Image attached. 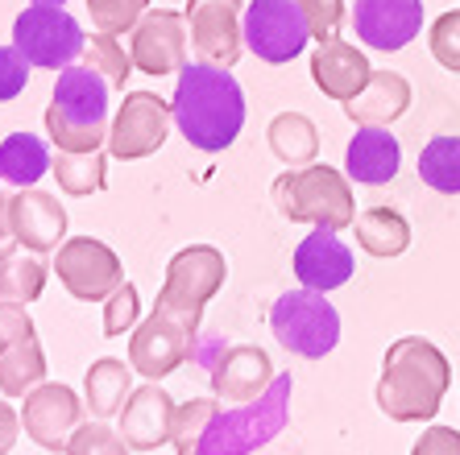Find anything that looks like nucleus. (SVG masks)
Wrapping results in <instances>:
<instances>
[{"label": "nucleus", "mask_w": 460, "mask_h": 455, "mask_svg": "<svg viewBox=\"0 0 460 455\" xmlns=\"http://www.w3.org/2000/svg\"><path fill=\"white\" fill-rule=\"evenodd\" d=\"M171 117L187 137V145L204 149V153H220L245 128V92L225 66L187 63L179 71V83H174Z\"/></svg>", "instance_id": "obj_1"}, {"label": "nucleus", "mask_w": 460, "mask_h": 455, "mask_svg": "<svg viewBox=\"0 0 460 455\" xmlns=\"http://www.w3.org/2000/svg\"><path fill=\"white\" fill-rule=\"evenodd\" d=\"M452 385L448 356L423 336L394 339L382 356L377 377V410L394 423H428Z\"/></svg>", "instance_id": "obj_2"}, {"label": "nucleus", "mask_w": 460, "mask_h": 455, "mask_svg": "<svg viewBox=\"0 0 460 455\" xmlns=\"http://www.w3.org/2000/svg\"><path fill=\"white\" fill-rule=\"evenodd\" d=\"M108 79L92 66H66L54 79L46 108V137L66 153H92L108 145Z\"/></svg>", "instance_id": "obj_3"}, {"label": "nucleus", "mask_w": 460, "mask_h": 455, "mask_svg": "<svg viewBox=\"0 0 460 455\" xmlns=\"http://www.w3.org/2000/svg\"><path fill=\"white\" fill-rule=\"evenodd\" d=\"M270 195H274L279 215L290 223H311V228L344 232L357 220L353 187L332 166H290L287 174L274 179Z\"/></svg>", "instance_id": "obj_4"}, {"label": "nucleus", "mask_w": 460, "mask_h": 455, "mask_svg": "<svg viewBox=\"0 0 460 455\" xmlns=\"http://www.w3.org/2000/svg\"><path fill=\"white\" fill-rule=\"evenodd\" d=\"M290 389H295V381L282 372L261 398L220 410L208 434L199 439L195 455H253L257 447L274 443L290 423Z\"/></svg>", "instance_id": "obj_5"}, {"label": "nucleus", "mask_w": 460, "mask_h": 455, "mask_svg": "<svg viewBox=\"0 0 460 455\" xmlns=\"http://www.w3.org/2000/svg\"><path fill=\"white\" fill-rule=\"evenodd\" d=\"M270 331L290 356L323 360L341 344V315L320 290H287L270 307Z\"/></svg>", "instance_id": "obj_6"}, {"label": "nucleus", "mask_w": 460, "mask_h": 455, "mask_svg": "<svg viewBox=\"0 0 460 455\" xmlns=\"http://www.w3.org/2000/svg\"><path fill=\"white\" fill-rule=\"evenodd\" d=\"M225 277H228L225 253L212 249V244H191V249L174 253L171 265H166V282H162V290H158V307L199 328L204 307L220 294Z\"/></svg>", "instance_id": "obj_7"}, {"label": "nucleus", "mask_w": 460, "mask_h": 455, "mask_svg": "<svg viewBox=\"0 0 460 455\" xmlns=\"http://www.w3.org/2000/svg\"><path fill=\"white\" fill-rule=\"evenodd\" d=\"M13 46L30 58V66L66 71V66H75V58L84 54L87 38L63 4H30V9L13 22Z\"/></svg>", "instance_id": "obj_8"}, {"label": "nucleus", "mask_w": 460, "mask_h": 455, "mask_svg": "<svg viewBox=\"0 0 460 455\" xmlns=\"http://www.w3.org/2000/svg\"><path fill=\"white\" fill-rule=\"evenodd\" d=\"M311 42V25L299 0H249L245 4V50L261 63L282 66L299 58Z\"/></svg>", "instance_id": "obj_9"}, {"label": "nucleus", "mask_w": 460, "mask_h": 455, "mask_svg": "<svg viewBox=\"0 0 460 455\" xmlns=\"http://www.w3.org/2000/svg\"><path fill=\"white\" fill-rule=\"evenodd\" d=\"M195 336H199L195 323L154 307V315L141 319L133 339H128V369H137L150 381H162V377H171L179 369L182 360H191Z\"/></svg>", "instance_id": "obj_10"}, {"label": "nucleus", "mask_w": 460, "mask_h": 455, "mask_svg": "<svg viewBox=\"0 0 460 455\" xmlns=\"http://www.w3.org/2000/svg\"><path fill=\"white\" fill-rule=\"evenodd\" d=\"M54 274L66 286V294L79 298V302H104L125 282L120 257L104 241H96V236H75V241L58 244Z\"/></svg>", "instance_id": "obj_11"}, {"label": "nucleus", "mask_w": 460, "mask_h": 455, "mask_svg": "<svg viewBox=\"0 0 460 455\" xmlns=\"http://www.w3.org/2000/svg\"><path fill=\"white\" fill-rule=\"evenodd\" d=\"M171 104L154 92H128L108 128V153L120 162H141L158 153L171 137Z\"/></svg>", "instance_id": "obj_12"}, {"label": "nucleus", "mask_w": 460, "mask_h": 455, "mask_svg": "<svg viewBox=\"0 0 460 455\" xmlns=\"http://www.w3.org/2000/svg\"><path fill=\"white\" fill-rule=\"evenodd\" d=\"M187 30L199 63L233 71L245 50V4L241 0H187Z\"/></svg>", "instance_id": "obj_13"}, {"label": "nucleus", "mask_w": 460, "mask_h": 455, "mask_svg": "<svg viewBox=\"0 0 460 455\" xmlns=\"http://www.w3.org/2000/svg\"><path fill=\"white\" fill-rule=\"evenodd\" d=\"M187 13L174 9H150L133 30H128V54L141 74H179L187 66Z\"/></svg>", "instance_id": "obj_14"}, {"label": "nucleus", "mask_w": 460, "mask_h": 455, "mask_svg": "<svg viewBox=\"0 0 460 455\" xmlns=\"http://www.w3.org/2000/svg\"><path fill=\"white\" fill-rule=\"evenodd\" d=\"M84 406L87 402H79V393L71 385H38L33 393H25L22 426L38 447L66 451V443L84 426Z\"/></svg>", "instance_id": "obj_15"}, {"label": "nucleus", "mask_w": 460, "mask_h": 455, "mask_svg": "<svg viewBox=\"0 0 460 455\" xmlns=\"http://www.w3.org/2000/svg\"><path fill=\"white\" fill-rule=\"evenodd\" d=\"M353 30L369 50L394 54L423 30V0H353Z\"/></svg>", "instance_id": "obj_16"}, {"label": "nucleus", "mask_w": 460, "mask_h": 455, "mask_svg": "<svg viewBox=\"0 0 460 455\" xmlns=\"http://www.w3.org/2000/svg\"><path fill=\"white\" fill-rule=\"evenodd\" d=\"M174 398L166 389H158V381L141 385L128 393L125 410H120V439L133 451H158V447L174 443Z\"/></svg>", "instance_id": "obj_17"}, {"label": "nucleus", "mask_w": 460, "mask_h": 455, "mask_svg": "<svg viewBox=\"0 0 460 455\" xmlns=\"http://www.w3.org/2000/svg\"><path fill=\"white\" fill-rule=\"evenodd\" d=\"M311 79L320 87L328 100L336 104H349L353 96H361L365 83L374 79V66L357 50L353 42H344V38H323L311 54Z\"/></svg>", "instance_id": "obj_18"}, {"label": "nucleus", "mask_w": 460, "mask_h": 455, "mask_svg": "<svg viewBox=\"0 0 460 455\" xmlns=\"http://www.w3.org/2000/svg\"><path fill=\"white\" fill-rule=\"evenodd\" d=\"M9 223L17 244H25L33 253H50L66 236V207L54 195L25 187V191H17L9 199Z\"/></svg>", "instance_id": "obj_19"}, {"label": "nucleus", "mask_w": 460, "mask_h": 455, "mask_svg": "<svg viewBox=\"0 0 460 455\" xmlns=\"http://www.w3.org/2000/svg\"><path fill=\"white\" fill-rule=\"evenodd\" d=\"M274 364H270V352L257 348V344H233L225 356L216 360L212 369V389L220 402H253L274 385Z\"/></svg>", "instance_id": "obj_20"}, {"label": "nucleus", "mask_w": 460, "mask_h": 455, "mask_svg": "<svg viewBox=\"0 0 460 455\" xmlns=\"http://www.w3.org/2000/svg\"><path fill=\"white\" fill-rule=\"evenodd\" d=\"M295 277L307 290H320V294L341 290L353 277V249L328 228H315L295 249Z\"/></svg>", "instance_id": "obj_21"}, {"label": "nucleus", "mask_w": 460, "mask_h": 455, "mask_svg": "<svg viewBox=\"0 0 460 455\" xmlns=\"http://www.w3.org/2000/svg\"><path fill=\"white\" fill-rule=\"evenodd\" d=\"M398 166H402V145L390 128H374V125H357V137L344 149V170L349 179L361 187H385L394 182Z\"/></svg>", "instance_id": "obj_22"}, {"label": "nucleus", "mask_w": 460, "mask_h": 455, "mask_svg": "<svg viewBox=\"0 0 460 455\" xmlns=\"http://www.w3.org/2000/svg\"><path fill=\"white\" fill-rule=\"evenodd\" d=\"M407 108H411V83L407 79H402L398 71H374V79L365 83V92L349 100L344 112H349V120H357V125L385 128L390 120L402 117Z\"/></svg>", "instance_id": "obj_23"}, {"label": "nucleus", "mask_w": 460, "mask_h": 455, "mask_svg": "<svg viewBox=\"0 0 460 455\" xmlns=\"http://www.w3.org/2000/svg\"><path fill=\"white\" fill-rule=\"evenodd\" d=\"M46 277H50V265L33 253V249H25V244L0 249V302L30 307V302L42 298Z\"/></svg>", "instance_id": "obj_24"}, {"label": "nucleus", "mask_w": 460, "mask_h": 455, "mask_svg": "<svg viewBox=\"0 0 460 455\" xmlns=\"http://www.w3.org/2000/svg\"><path fill=\"white\" fill-rule=\"evenodd\" d=\"M54 158L50 149H46L42 137H33V133H9V137L0 141V179L25 191V187H38L42 174H50Z\"/></svg>", "instance_id": "obj_25"}, {"label": "nucleus", "mask_w": 460, "mask_h": 455, "mask_svg": "<svg viewBox=\"0 0 460 455\" xmlns=\"http://www.w3.org/2000/svg\"><path fill=\"white\" fill-rule=\"evenodd\" d=\"M128 372L133 369H125V360H112V356H100L96 364L87 369L84 398H87V406H92V414H96L100 423L125 410L128 393H133V377H128Z\"/></svg>", "instance_id": "obj_26"}, {"label": "nucleus", "mask_w": 460, "mask_h": 455, "mask_svg": "<svg viewBox=\"0 0 460 455\" xmlns=\"http://www.w3.org/2000/svg\"><path fill=\"white\" fill-rule=\"evenodd\" d=\"M353 228H357V244L369 257H398L407 253L411 244V223L394 207H369V212H361L353 220Z\"/></svg>", "instance_id": "obj_27"}, {"label": "nucleus", "mask_w": 460, "mask_h": 455, "mask_svg": "<svg viewBox=\"0 0 460 455\" xmlns=\"http://www.w3.org/2000/svg\"><path fill=\"white\" fill-rule=\"evenodd\" d=\"M266 137H270L274 158L287 162V166H311L315 149H320V128H315L311 117H303V112H279V117L270 120Z\"/></svg>", "instance_id": "obj_28"}, {"label": "nucleus", "mask_w": 460, "mask_h": 455, "mask_svg": "<svg viewBox=\"0 0 460 455\" xmlns=\"http://www.w3.org/2000/svg\"><path fill=\"white\" fill-rule=\"evenodd\" d=\"M46 377V356H42V344L38 336H22L17 344L0 352V393L9 398H25L42 385Z\"/></svg>", "instance_id": "obj_29"}, {"label": "nucleus", "mask_w": 460, "mask_h": 455, "mask_svg": "<svg viewBox=\"0 0 460 455\" xmlns=\"http://www.w3.org/2000/svg\"><path fill=\"white\" fill-rule=\"evenodd\" d=\"M50 174L58 179L66 195H96L108 187V162H104V149H92V153H66L58 149L54 153V166Z\"/></svg>", "instance_id": "obj_30"}, {"label": "nucleus", "mask_w": 460, "mask_h": 455, "mask_svg": "<svg viewBox=\"0 0 460 455\" xmlns=\"http://www.w3.org/2000/svg\"><path fill=\"white\" fill-rule=\"evenodd\" d=\"M419 179L439 195H460V137H431L419 153Z\"/></svg>", "instance_id": "obj_31"}, {"label": "nucleus", "mask_w": 460, "mask_h": 455, "mask_svg": "<svg viewBox=\"0 0 460 455\" xmlns=\"http://www.w3.org/2000/svg\"><path fill=\"white\" fill-rule=\"evenodd\" d=\"M84 66H92L96 74H104L108 87H125V79L137 71V66H133V54L117 42V33H96V38H87Z\"/></svg>", "instance_id": "obj_32"}, {"label": "nucleus", "mask_w": 460, "mask_h": 455, "mask_svg": "<svg viewBox=\"0 0 460 455\" xmlns=\"http://www.w3.org/2000/svg\"><path fill=\"white\" fill-rule=\"evenodd\" d=\"M216 414H220V402H216V398H191L187 406H179V414H174V451L199 447L208 426L216 423Z\"/></svg>", "instance_id": "obj_33"}, {"label": "nucleus", "mask_w": 460, "mask_h": 455, "mask_svg": "<svg viewBox=\"0 0 460 455\" xmlns=\"http://www.w3.org/2000/svg\"><path fill=\"white\" fill-rule=\"evenodd\" d=\"M146 4L150 0H87V13L96 33H128L146 17Z\"/></svg>", "instance_id": "obj_34"}, {"label": "nucleus", "mask_w": 460, "mask_h": 455, "mask_svg": "<svg viewBox=\"0 0 460 455\" xmlns=\"http://www.w3.org/2000/svg\"><path fill=\"white\" fill-rule=\"evenodd\" d=\"M141 315V298L133 282H120L112 294L104 298V336H125Z\"/></svg>", "instance_id": "obj_35"}, {"label": "nucleus", "mask_w": 460, "mask_h": 455, "mask_svg": "<svg viewBox=\"0 0 460 455\" xmlns=\"http://www.w3.org/2000/svg\"><path fill=\"white\" fill-rule=\"evenodd\" d=\"M66 455H128V443L120 439V431L104 423H84L75 431V439L66 443Z\"/></svg>", "instance_id": "obj_36"}, {"label": "nucleus", "mask_w": 460, "mask_h": 455, "mask_svg": "<svg viewBox=\"0 0 460 455\" xmlns=\"http://www.w3.org/2000/svg\"><path fill=\"white\" fill-rule=\"evenodd\" d=\"M431 54H436V63L444 66V71L460 74V9L444 13V17H436V25H431Z\"/></svg>", "instance_id": "obj_37"}, {"label": "nucleus", "mask_w": 460, "mask_h": 455, "mask_svg": "<svg viewBox=\"0 0 460 455\" xmlns=\"http://www.w3.org/2000/svg\"><path fill=\"white\" fill-rule=\"evenodd\" d=\"M30 83V58L17 46H0V104L17 100Z\"/></svg>", "instance_id": "obj_38"}, {"label": "nucleus", "mask_w": 460, "mask_h": 455, "mask_svg": "<svg viewBox=\"0 0 460 455\" xmlns=\"http://www.w3.org/2000/svg\"><path fill=\"white\" fill-rule=\"evenodd\" d=\"M299 9H303V17H307L315 42L336 38V30H341V22H344V0H299Z\"/></svg>", "instance_id": "obj_39"}, {"label": "nucleus", "mask_w": 460, "mask_h": 455, "mask_svg": "<svg viewBox=\"0 0 460 455\" xmlns=\"http://www.w3.org/2000/svg\"><path fill=\"white\" fill-rule=\"evenodd\" d=\"M22 336H33V319L25 307H13V302H0V352L17 344Z\"/></svg>", "instance_id": "obj_40"}, {"label": "nucleus", "mask_w": 460, "mask_h": 455, "mask_svg": "<svg viewBox=\"0 0 460 455\" xmlns=\"http://www.w3.org/2000/svg\"><path fill=\"white\" fill-rule=\"evenodd\" d=\"M411 455H460V434L452 426H431V431L419 434Z\"/></svg>", "instance_id": "obj_41"}, {"label": "nucleus", "mask_w": 460, "mask_h": 455, "mask_svg": "<svg viewBox=\"0 0 460 455\" xmlns=\"http://www.w3.org/2000/svg\"><path fill=\"white\" fill-rule=\"evenodd\" d=\"M17 431H22V414L13 410L9 402H0V455H9L17 443Z\"/></svg>", "instance_id": "obj_42"}, {"label": "nucleus", "mask_w": 460, "mask_h": 455, "mask_svg": "<svg viewBox=\"0 0 460 455\" xmlns=\"http://www.w3.org/2000/svg\"><path fill=\"white\" fill-rule=\"evenodd\" d=\"M225 352H228V348H225V344H220L216 336H195V344H191V360H199L208 372L216 369V360L225 356Z\"/></svg>", "instance_id": "obj_43"}, {"label": "nucleus", "mask_w": 460, "mask_h": 455, "mask_svg": "<svg viewBox=\"0 0 460 455\" xmlns=\"http://www.w3.org/2000/svg\"><path fill=\"white\" fill-rule=\"evenodd\" d=\"M13 236V223H9V195H0V241Z\"/></svg>", "instance_id": "obj_44"}, {"label": "nucleus", "mask_w": 460, "mask_h": 455, "mask_svg": "<svg viewBox=\"0 0 460 455\" xmlns=\"http://www.w3.org/2000/svg\"><path fill=\"white\" fill-rule=\"evenodd\" d=\"M33 4H66V0H33Z\"/></svg>", "instance_id": "obj_45"}, {"label": "nucleus", "mask_w": 460, "mask_h": 455, "mask_svg": "<svg viewBox=\"0 0 460 455\" xmlns=\"http://www.w3.org/2000/svg\"><path fill=\"white\" fill-rule=\"evenodd\" d=\"M179 455H195V447H182V451Z\"/></svg>", "instance_id": "obj_46"}]
</instances>
